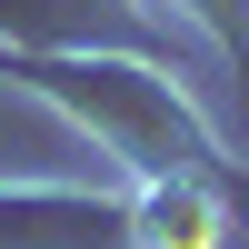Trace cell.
Returning <instances> with one entry per match:
<instances>
[{
	"mask_svg": "<svg viewBox=\"0 0 249 249\" xmlns=\"http://www.w3.org/2000/svg\"><path fill=\"white\" fill-rule=\"evenodd\" d=\"M190 10H199V20H219V40L249 60V0H190Z\"/></svg>",
	"mask_w": 249,
	"mask_h": 249,
	"instance_id": "3957f363",
	"label": "cell"
},
{
	"mask_svg": "<svg viewBox=\"0 0 249 249\" xmlns=\"http://www.w3.org/2000/svg\"><path fill=\"white\" fill-rule=\"evenodd\" d=\"M130 239L140 249H219V239H230V210H219V190L199 170H170V179H150Z\"/></svg>",
	"mask_w": 249,
	"mask_h": 249,
	"instance_id": "7a4b0ae2",
	"label": "cell"
},
{
	"mask_svg": "<svg viewBox=\"0 0 249 249\" xmlns=\"http://www.w3.org/2000/svg\"><path fill=\"white\" fill-rule=\"evenodd\" d=\"M40 80H60V90L80 100V120H90L140 179H170V170H199V160H210V140H199L190 110H179V90L150 80V70H110V60H90V70H40Z\"/></svg>",
	"mask_w": 249,
	"mask_h": 249,
	"instance_id": "6da1fadb",
	"label": "cell"
}]
</instances>
